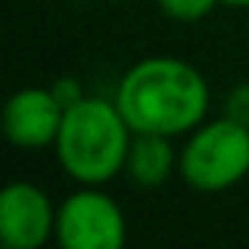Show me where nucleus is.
I'll return each mask as SVG.
<instances>
[{
  "label": "nucleus",
  "instance_id": "obj_7",
  "mask_svg": "<svg viewBox=\"0 0 249 249\" xmlns=\"http://www.w3.org/2000/svg\"><path fill=\"white\" fill-rule=\"evenodd\" d=\"M179 170V156L170 147V138L150 135V132H132V144L126 153L123 173L138 188H159L170 179V173Z\"/></svg>",
  "mask_w": 249,
  "mask_h": 249
},
{
  "label": "nucleus",
  "instance_id": "obj_6",
  "mask_svg": "<svg viewBox=\"0 0 249 249\" xmlns=\"http://www.w3.org/2000/svg\"><path fill=\"white\" fill-rule=\"evenodd\" d=\"M65 117V106L53 94V88H21L3 106V135L12 147L41 150L53 147Z\"/></svg>",
  "mask_w": 249,
  "mask_h": 249
},
{
  "label": "nucleus",
  "instance_id": "obj_8",
  "mask_svg": "<svg viewBox=\"0 0 249 249\" xmlns=\"http://www.w3.org/2000/svg\"><path fill=\"white\" fill-rule=\"evenodd\" d=\"M156 3L167 18L182 21V24H194V21H202L205 15H211V9L220 0H156Z\"/></svg>",
  "mask_w": 249,
  "mask_h": 249
},
{
  "label": "nucleus",
  "instance_id": "obj_9",
  "mask_svg": "<svg viewBox=\"0 0 249 249\" xmlns=\"http://www.w3.org/2000/svg\"><path fill=\"white\" fill-rule=\"evenodd\" d=\"M223 114L237 120V123H243V126H249V82H240V85H234L229 91Z\"/></svg>",
  "mask_w": 249,
  "mask_h": 249
},
{
  "label": "nucleus",
  "instance_id": "obj_4",
  "mask_svg": "<svg viewBox=\"0 0 249 249\" xmlns=\"http://www.w3.org/2000/svg\"><path fill=\"white\" fill-rule=\"evenodd\" d=\"M56 243L62 249H123V208L100 185H79L56 208Z\"/></svg>",
  "mask_w": 249,
  "mask_h": 249
},
{
  "label": "nucleus",
  "instance_id": "obj_2",
  "mask_svg": "<svg viewBox=\"0 0 249 249\" xmlns=\"http://www.w3.org/2000/svg\"><path fill=\"white\" fill-rule=\"evenodd\" d=\"M132 129L114 100L82 97L65 108L56 135V161L79 185H106L123 173Z\"/></svg>",
  "mask_w": 249,
  "mask_h": 249
},
{
  "label": "nucleus",
  "instance_id": "obj_10",
  "mask_svg": "<svg viewBox=\"0 0 249 249\" xmlns=\"http://www.w3.org/2000/svg\"><path fill=\"white\" fill-rule=\"evenodd\" d=\"M50 88H53V94L59 97V103H62L65 108H68V106H73L76 100H82V97H85V94H82V88H79V82H76V79H71V76L56 79Z\"/></svg>",
  "mask_w": 249,
  "mask_h": 249
},
{
  "label": "nucleus",
  "instance_id": "obj_11",
  "mask_svg": "<svg viewBox=\"0 0 249 249\" xmlns=\"http://www.w3.org/2000/svg\"><path fill=\"white\" fill-rule=\"evenodd\" d=\"M226 6H240V9H249V0H220Z\"/></svg>",
  "mask_w": 249,
  "mask_h": 249
},
{
  "label": "nucleus",
  "instance_id": "obj_5",
  "mask_svg": "<svg viewBox=\"0 0 249 249\" xmlns=\"http://www.w3.org/2000/svg\"><path fill=\"white\" fill-rule=\"evenodd\" d=\"M53 199L33 182H9L0 191V240L9 249H41L56 237Z\"/></svg>",
  "mask_w": 249,
  "mask_h": 249
},
{
  "label": "nucleus",
  "instance_id": "obj_3",
  "mask_svg": "<svg viewBox=\"0 0 249 249\" xmlns=\"http://www.w3.org/2000/svg\"><path fill=\"white\" fill-rule=\"evenodd\" d=\"M249 173V126L217 117L188 135L179 153V176L188 188L202 194H220L243 182Z\"/></svg>",
  "mask_w": 249,
  "mask_h": 249
},
{
  "label": "nucleus",
  "instance_id": "obj_1",
  "mask_svg": "<svg viewBox=\"0 0 249 249\" xmlns=\"http://www.w3.org/2000/svg\"><path fill=\"white\" fill-rule=\"evenodd\" d=\"M114 103L132 132L176 138L205 120L208 82L185 59L150 56L123 73Z\"/></svg>",
  "mask_w": 249,
  "mask_h": 249
}]
</instances>
